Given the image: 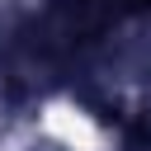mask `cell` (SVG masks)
Here are the masks:
<instances>
[{"label":"cell","mask_w":151,"mask_h":151,"mask_svg":"<svg viewBox=\"0 0 151 151\" xmlns=\"http://www.w3.org/2000/svg\"><path fill=\"white\" fill-rule=\"evenodd\" d=\"M47 127L66 142V146H76V151H94L99 146V127L85 118V113H71V109H52L47 113Z\"/></svg>","instance_id":"obj_1"}]
</instances>
